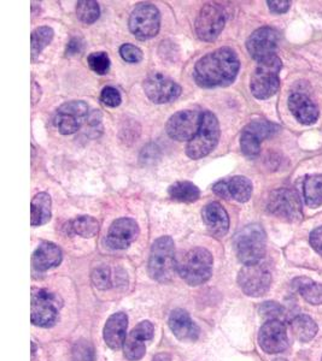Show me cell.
<instances>
[{
	"label": "cell",
	"mask_w": 322,
	"mask_h": 361,
	"mask_svg": "<svg viewBox=\"0 0 322 361\" xmlns=\"http://www.w3.org/2000/svg\"><path fill=\"white\" fill-rule=\"evenodd\" d=\"M239 68V58L233 49H215L201 58L194 66V81L203 88L228 86L236 80Z\"/></svg>",
	"instance_id": "obj_1"
},
{
	"label": "cell",
	"mask_w": 322,
	"mask_h": 361,
	"mask_svg": "<svg viewBox=\"0 0 322 361\" xmlns=\"http://www.w3.org/2000/svg\"><path fill=\"white\" fill-rule=\"evenodd\" d=\"M237 257L244 265L261 263L266 255L267 236L258 224L244 226L234 238Z\"/></svg>",
	"instance_id": "obj_2"
},
{
	"label": "cell",
	"mask_w": 322,
	"mask_h": 361,
	"mask_svg": "<svg viewBox=\"0 0 322 361\" xmlns=\"http://www.w3.org/2000/svg\"><path fill=\"white\" fill-rule=\"evenodd\" d=\"M214 259L205 248L189 250L178 264L179 275L190 286H201L210 279Z\"/></svg>",
	"instance_id": "obj_3"
},
{
	"label": "cell",
	"mask_w": 322,
	"mask_h": 361,
	"mask_svg": "<svg viewBox=\"0 0 322 361\" xmlns=\"http://www.w3.org/2000/svg\"><path fill=\"white\" fill-rule=\"evenodd\" d=\"M178 269L175 262V247L173 238L163 236L153 243L149 259V274L157 282H169Z\"/></svg>",
	"instance_id": "obj_4"
},
{
	"label": "cell",
	"mask_w": 322,
	"mask_h": 361,
	"mask_svg": "<svg viewBox=\"0 0 322 361\" xmlns=\"http://www.w3.org/2000/svg\"><path fill=\"white\" fill-rule=\"evenodd\" d=\"M281 68L282 63L275 54L258 62L250 83L252 94L261 100L269 99L275 94L280 87L279 74Z\"/></svg>",
	"instance_id": "obj_5"
},
{
	"label": "cell",
	"mask_w": 322,
	"mask_h": 361,
	"mask_svg": "<svg viewBox=\"0 0 322 361\" xmlns=\"http://www.w3.org/2000/svg\"><path fill=\"white\" fill-rule=\"evenodd\" d=\"M219 139V121L215 117L214 114L209 111L203 112L202 123L198 133L187 144V156L192 159H201L203 157H207L217 146Z\"/></svg>",
	"instance_id": "obj_6"
},
{
	"label": "cell",
	"mask_w": 322,
	"mask_h": 361,
	"mask_svg": "<svg viewBox=\"0 0 322 361\" xmlns=\"http://www.w3.org/2000/svg\"><path fill=\"white\" fill-rule=\"evenodd\" d=\"M161 27L158 8L150 3H141L133 10L129 18V29L139 40H149L157 35Z\"/></svg>",
	"instance_id": "obj_7"
},
{
	"label": "cell",
	"mask_w": 322,
	"mask_h": 361,
	"mask_svg": "<svg viewBox=\"0 0 322 361\" xmlns=\"http://www.w3.org/2000/svg\"><path fill=\"white\" fill-rule=\"evenodd\" d=\"M61 305L58 298L45 289H33L30 304L32 323L42 328H50L56 323Z\"/></svg>",
	"instance_id": "obj_8"
},
{
	"label": "cell",
	"mask_w": 322,
	"mask_h": 361,
	"mask_svg": "<svg viewBox=\"0 0 322 361\" xmlns=\"http://www.w3.org/2000/svg\"><path fill=\"white\" fill-rule=\"evenodd\" d=\"M267 209L278 218L294 222L301 219L302 202L298 194L292 189L280 188L269 194Z\"/></svg>",
	"instance_id": "obj_9"
},
{
	"label": "cell",
	"mask_w": 322,
	"mask_h": 361,
	"mask_svg": "<svg viewBox=\"0 0 322 361\" xmlns=\"http://www.w3.org/2000/svg\"><path fill=\"white\" fill-rule=\"evenodd\" d=\"M238 283L244 294L252 298H260L268 292L272 284V275L263 264L244 265L238 275Z\"/></svg>",
	"instance_id": "obj_10"
},
{
	"label": "cell",
	"mask_w": 322,
	"mask_h": 361,
	"mask_svg": "<svg viewBox=\"0 0 322 361\" xmlns=\"http://www.w3.org/2000/svg\"><path fill=\"white\" fill-rule=\"evenodd\" d=\"M225 22L226 15L221 6L204 5L196 20V33L203 42H214L222 32Z\"/></svg>",
	"instance_id": "obj_11"
},
{
	"label": "cell",
	"mask_w": 322,
	"mask_h": 361,
	"mask_svg": "<svg viewBox=\"0 0 322 361\" xmlns=\"http://www.w3.org/2000/svg\"><path fill=\"white\" fill-rule=\"evenodd\" d=\"M88 106L83 102H69L58 107L54 115V126L63 135H71L78 132L86 122Z\"/></svg>",
	"instance_id": "obj_12"
},
{
	"label": "cell",
	"mask_w": 322,
	"mask_h": 361,
	"mask_svg": "<svg viewBox=\"0 0 322 361\" xmlns=\"http://www.w3.org/2000/svg\"><path fill=\"white\" fill-rule=\"evenodd\" d=\"M278 130L279 127L268 121H254L248 124L240 135V147L244 154L250 158L258 156L262 141L275 134Z\"/></svg>",
	"instance_id": "obj_13"
},
{
	"label": "cell",
	"mask_w": 322,
	"mask_h": 361,
	"mask_svg": "<svg viewBox=\"0 0 322 361\" xmlns=\"http://www.w3.org/2000/svg\"><path fill=\"white\" fill-rule=\"evenodd\" d=\"M202 117L203 112L196 110L177 112L167 123V133L177 141H191L198 133Z\"/></svg>",
	"instance_id": "obj_14"
},
{
	"label": "cell",
	"mask_w": 322,
	"mask_h": 361,
	"mask_svg": "<svg viewBox=\"0 0 322 361\" xmlns=\"http://www.w3.org/2000/svg\"><path fill=\"white\" fill-rule=\"evenodd\" d=\"M145 94L155 104L173 102L181 94V87L161 73H153L144 82Z\"/></svg>",
	"instance_id": "obj_15"
},
{
	"label": "cell",
	"mask_w": 322,
	"mask_h": 361,
	"mask_svg": "<svg viewBox=\"0 0 322 361\" xmlns=\"http://www.w3.org/2000/svg\"><path fill=\"white\" fill-rule=\"evenodd\" d=\"M258 345L267 354H278L289 348L286 326L280 320H267L258 333Z\"/></svg>",
	"instance_id": "obj_16"
},
{
	"label": "cell",
	"mask_w": 322,
	"mask_h": 361,
	"mask_svg": "<svg viewBox=\"0 0 322 361\" xmlns=\"http://www.w3.org/2000/svg\"><path fill=\"white\" fill-rule=\"evenodd\" d=\"M279 35L277 30L269 27L257 29L256 32L251 34L246 42V49L249 54L257 62L274 56V52L278 47Z\"/></svg>",
	"instance_id": "obj_17"
},
{
	"label": "cell",
	"mask_w": 322,
	"mask_h": 361,
	"mask_svg": "<svg viewBox=\"0 0 322 361\" xmlns=\"http://www.w3.org/2000/svg\"><path fill=\"white\" fill-rule=\"evenodd\" d=\"M139 236V226L132 218H120L107 231V245L112 250H126Z\"/></svg>",
	"instance_id": "obj_18"
},
{
	"label": "cell",
	"mask_w": 322,
	"mask_h": 361,
	"mask_svg": "<svg viewBox=\"0 0 322 361\" xmlns=\"http://www.w3.org/2000/svg\"><path fill=\"white\" fill-rule=\"evenodd\" d=\"M155 328L149 320H144L129 333L124 341V357L129 360H141L146 353V341L153 340Z\"/></svg>",
	"instance_id": "obj_19"
},
{
	"label": "cell",
	"mask_w": 322,
	"mask_h": 361,
	"mask_svg": "<svg viewBox=\"0 0 322 361\" xmlns=\"http://www.w3.org/2000/svg\"><path fill=\"white\" fill-rule=\"evenodd\" d=\"M251 180L244 176H234L227 180H219L213 185V190L223 199L246 202L252 195Z\"/></svg>",
	"instance_id": "obj_20"
},
{
	"label": "cell",
	"mask_w": 322,
	"mask_h": 361,
	"mask_svg": "<svg viewBox=\"0 0 322 361\" xmlns=\"http://www.w3.org/2000/svg\"><path fill=\"white\" fill-rule=\"evenodd\" d=\"M168 324L172 333L179 340L184 342H194L198 340V326L193 320L191 319L190 314L181 308L174 310L173 312L170 313Z\"/></svg>",
	"instance_id": "obj_21"
},
{
	"label": "cell",
	"mask_w": 322,
	"mask_h": 361,
	"mask_svg": "<svg viewBox=\"0 0 322 361\" xmlns=\"http://www.w3.org/2000/svg\"><path fill=\"white\" fill-rule=\"evenodd\" d=\"M203 221L208 230L216 238H223L229 229V217L219 202L208 204L202 211Z\"/></svg>",
	"instance_id": "obj_22"
},
{
	"label": "cell",
	"mask_w": 322,
	"mask_h": 361,
	"mask_svg": "<svg viewBox=\"0 0 322 361\" xmlns=\"http://www.w3.org/2000/svg\"><path fill=\"white\" fill-rule=\"evenodd\" d=\"M129 326V317L126 313H114L104 326V341L112 349H120L124 345Z\"/></svg>",
	"instance_id": "obj_23"
},
{
	"label": "cell",
	"mask_w": 322,
	"mask_h": 361,
	"mask_svg": "<svg viewBox=\"0 0 322 361\" xmlns=\"http://www.w3.org/2000/svg\"><path fill=\"white\" fill-rule=\"evenodd\" d=\"M290 111L302 124H313L318 117V109L311 99L302 93H294L289 98Z\"/></svg>",
	"instance_id": "obj_24"
},
{
	"label": "cell",
	"mask_w": 322,
	"mask_h": 361,
	"mask_svg": "<svg viewBox=\"0 0 322 361\" xmlns=\"http://www.w3.org/2000/svg\"><path fill=\"white\" fill-rule=\"evenodd\" d=\"M62 250L52 243H42L34 252L32 264L37 271H47L62 262Z\"/></svg>",
	"instance_id": "obj_25"
},
{
	"label": "cell",
	"mask_w": 322,
	"mask_h": 361,
	"mask_svg": "<svg viewBox=\"0 0 322 361\" xmlns=\"http://www.w3.org/2000/svg\"><path fill=\"white\" fill-rule=\"evenodd\" d=\"M51 197L47 193H39L33 197L30 205L32 226H44L51 219Z\"/></svg>",
	"instance_id": "obj_26"
},
{
	"label": "cell",
	"mask_w": 322,
	"mask_h": 361,
	"mask_svg": "<svg viewBox=\"0 0 322 361\" xmlns=\"http://www.w3.org/2000/svg\"><path fill=\"white\" fill-rule=\"evenodd\" d=\"M292 287L306 302L322 305V284L306 277H298L292 281Z\"/></svg>",
	"instance_id": "obj_27"
},
{
	"label": "cell",
	"mask_w": 322,
	"mask_h": 361,
	"mask_svg": "<svg viewBox=\"0 0 322 361\" xmlns=\"http://www.w3.org/2000/svg\"><path fill=\"white\" fill-rule=\"evenodd\" d=\"M291 330L299 342H309L316 336L318 325L313 318L306 314H301L291 320Z\"/></svg>",
	"instance_id": "obj_28"
},
{
	"label": "cell",
	"mask_w": 322,
	"mask_h": 361,
	"mask_svg": "<svg viewBox=\"0 0 322 361\" xmlns=\"http://www.w3.org/2000/svg\"><path fill=\"white\" fill-rule=\"evenodd\" d=\"M303 197L306 205L316 209L322 205V175H311L303 182Z\"/></svg>",
	"instance_id": "obj_29"
},
{
	"label": "cell",
	"mask_w": 322,
	"mask_h": 361,
	"mask_svg": "<svg viewBox=\"0 0 322 361\" xmlns=\"http://www.w3.org/2000/svg\"><path fill=\"white\" fill-rule=\"evenodd\" d=\"M169 197L175 200V202H185V204H191V202H197L201 195L198 187L184 180V182H177L174 185H170L168 189Z\"/></svg>",
	"instance_id": "obj_30"
},
{
	"label": "cell",
	"mask_w": 322,
	"mask_h": 361,
	"mask_svg": "<svg viewBox=\"0 0 322 361\" xmlns=\"http://www.w3.org/2000/svg\"><path fill=\"white\" fill-rule=\"evenodd\" d=\"M71 229L81 238H93L100 231V223L91 216H80L71 222Z\"/></svg>",
	"instance_id": "obj_31"
},
{
	"label": "cell",
	"mask_w": 322,
	"mask_h": 361,
	"mask_svg": "<svg viewBox=\"0 0 322 361\" xmlns=\"http://www.w3.org/2000/svg\"><path fill=\"white\" fill-rule=\"evenodd\" d=\"M54 30L50 27H39L32 33V59L42 54V49L49 46L54 39Z\"/></svg>",
	"instance_id": "obj_32"
},
{
	"label": "cell",
	"mask_w": 322,
	"mask_h": 361,
	"mask_svg": "<svg viewBox=\"0 0 322 361\" xmlns=\"http://www.w3.org/2000/svg\"><path fill=\"white\" fill-rule=\"evenodd\" d=\"M76 13H78L80 21L86 23V25H92L100 18V5L93 0H83V1L78 3Z\"/></svg>",
	"instance_id": "obj_33"
},
{
	"label": "cell",
	"mask_w": 322,
	"mask_h": 361,
	"mask_svg": "<svg viewBox=\"0 0 322 361\" xmlns=\"http://www.w3.org/2000/svg\"><path fill=\"white\" fill-rule=\"evenodd\" d=\"M88 66L95 74H107L110 69V58L105 52H95L88 56Z\"/></svg>",
	"instance_id": "obj_34"
},
{
	"label": "cell",
	"mask_w": 322,
	"mask_h": 361,
	"mask_svg": "<svg viewBox=\"0 0 322 361\" xmlns=\"http://www.w3.org/2000/svg\"><path fill=\"white\" fill-rule=\"evenodd\" d=\"M73 361H95V349L88 341H79L74 345Z\"/></svg>",
	"instance_id": "obj_35"
},
{
	"label": "cell",
	"mask_w": 322,
	"mask_h": 361,
	"mask_svg": "<svg viewBox=\"0 0 322 361\" xmlns=\"http://www.w3.org/2000/svg\"><path fill=\"white\" fill-rule=\"evenodd\" d=\"M92 282L95 284V287L100 290H107L109 288H112V274L109 267H97L92 272Z\"/></svg>",
	"instance_id": "obj_36"
},
{
	"label": "cell",
	"mask_w": 322,
	"mask_h": 361,
	"mask_svg": "<svg viewBox=\"0 0 322 361\" xmlns=\"http://www.w3.org/2000/svg\"><path fill=\"white\" fill-rule=\"evenodd\" d=\"M260 314L268 320H279V318L284 314V308L278 302L267 301L265 304L261 305Z\"/></svg>",
	"instance_id": "obj_37"
},
{
	"label": "cell",
	"mask_w": 322,
	"mask_h": 361,
	"mask_svg": "<svg viewBox=\"0 0 322 361\" xmlns=\"http://www.w3.org/2000/svg\"><path fill=\"white\" fill-rule=\"evenodd\" d=\"M120 54L124 62L132 63V64L139 63L143 59L141 49L131 44H124L121 46Z\"/></svg>",
	"instance_id": "obj_38"
},
{
	"label": "cell",
	"mask_w": 322,
	"mask_h": 361,
	"mask_svg": "<svg viewBox=\"0 0 322 361\" xmlns=\"http://www.w3.org/2000/svg\"><path fill=\"white\" fill-rule=\"evenodd\" d=\"M100 100L103 102L104 105L109 107H117L122 102L121 98L120 92L114 88V87H105L102 95H100Z\"/></svg>",
	"instance_id": "obj_39"
},
{
	"label": "cell",
	"mask_w": 322,
	"mask_h": 361,
	"mask_svg": "<svg viewBox=\"0 0 322 361\" xmlns=\"http://www.w3.org/2000/svg\"><path fill=\"white\" fill-rule=\"evenodd\" d=\"M268 4L269 10L274 13H285L290 8L291 3L286 1V0H269L267 1Z\"/></svg>",
	"instance_id": "obj_40"
},
{
	"label": "cell",
	"mask_w": 322,
	"mask_h": 361,
	"mask_svg": "<svg viewBox=\"0 0 322 361\" xmlns=\"http://www.w3.org/2000/svg\"><path fill=\"white\" fill-rule=\"evenodd\" d=\"M310 245L318 252V255H322V226L311 231Z\"/></svg>",
	"instance_id": "obj_41"
},
{
	"label": "cell",
	"mask_w": 322,
	"mask_h": 361,
	"mask_svg": "<svg viewBox=\"0 0 322 361\" xmlns=\"http://www.w3.org/2000/svg\"><path fill=\"white\" fill-rule=\"evenodd\" d=\"M83 49V42L79 37H74L71 39L69 44L66 45V56H76V54H81Z\"/></svg>",
	"instance_id": "obj_42"
},
{
	"label": "cell",
	"mask_w": 322,
	"mask_h": 361,
	"mask_svg": "<svg viewBox=\"0 0 322 361\" xmlns=\"http://www.w3.org/2000/svg\"><path fill=\"white\" fill-rule=\"evenodd\" d=\"M153 361H172V359L168 354H158L153 357Z\"/></svg>",
	"instance_id": "obj_43"
},
{
	"label": "cell",
	"mask_w": 322,
	"mask_h": 361,
	"mask_svg": "<svg viewBox=\"0 0 322 361\" xmlns=\"http://www.w3.org/2000/svg\"><path fill=\"white\" fill-rule=\"evenodd\" d=\"M275 361H286L285 359H277Z\"/></svg>",
	"instance_id": "obj_44"
},
{
	"label": "cell",
	"mask_w": 322,
	"mask_h": 361,
	"mask_svg": "<svg viewBox=\"0 0 322 361\" xmlns=\"http://www.w3.org/2000/svg\"><path fill=\"white\" fill-rule=\"evenodd\" d=\"M322 361V360H321Z\"/></svg>",
	"instance_id": "obj_45"
}]
</instances>
